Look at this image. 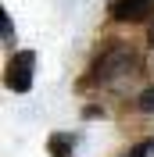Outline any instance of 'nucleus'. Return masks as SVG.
Listing matches in <instances>:
<instances>
[{"label":"nucleus","mask_w":154,"mask_h":157,"mask_svg":"<svg viewBox=\"0 0 154 157\" xmlns=\"http://www.w3.org/2000/svg\"><path fill=\"white\" fill-rule=\"evenodd\" d=\"M32 71H36V54L32 50H18L7 64V86L14 93H29L32 89Z\"/></svg>","instance_id":"obj_1"},{"label":"nucleus","mask_w":154,"mask_h":157,"mask_svg":"<svg viewBox=\"0 0 154 157\" xmlns=\"http://www.w3.org/2000/svg\"><path fill=\"white\" fill-rule=\"evenodd\" d=\"M154 154V143H140L136 150H129V154H122V157H151Z\"/></svg>","instance_id":"obj_6"},{"label":"nucleus","mask_w":154,"mask_h":157,"mask_svg":"<svg viewBox=\"0 0 154 157\" xmlns=\"http://www.w3.org/2000/svg\"><path fill=\"white\" fill-rule=\"evenodd\" d=\"M0 29H4V39L14 36V25H11V14H7V11H0Z\"/></svg>","instance_id":"obj_7"},{"label":"nucleus","mask_w":154,"mask_h":157,"mask_svg":"<svg viewBox=\"0 0 154 157\" xmlns=\"http://www.w3.org/2000/svg\"><path fill=\"white\" fill-rule=\"evenodd\" d=\"M72 143H75L72 136L54 132V136H50V154H54V157H72Z\"/></svg>","instance_id":"obj_4"},{"label":"nucleus","mask_w":154,"mask_h":157,"mask_svg":"<svg viewBox=\"0 0 154 157\" xmlns=\"http://www.w3.org/2000/svg\"><path fill=\"white\" fill-rule=\"evenodd\" d=\"M151 11H154V0H115L111 4V14L118 21H144L151 18Z\"/></svg>","instance_id":"obj_3"},{"label":"nucleus","mask_w":154,"mask_h":157,"mask_svg":"<svg viewBox=\"0 0 154 157\" xmlns=\"http://www.w3.org/2000/svg\"><path fill=\"white\" fill-rule=\"evenodd\" d=\"M136 68V54L133 50H125V47H111L100 57V64H97V75L100 78H118L125 75V71H133Z\"/></svg>","instance_id":"obj_2"},{"label":"nucleus","mask_w":154,"mask_h":157,"mask_svg":"<svg viewBox=\"0 0 154 157\" xmlns=\"http://www.w3.org/2000/svg\"><path fill=\"white\" fill-rule=\"evenodd\" d=\"M140 111H147V114H154V86L140 93Z\"/></svg>","instance_id":"obj_5"},{"label":"nucleus","mask_w":154,"mask_h":157,"mask_svg":"<svg viewBox=\"0 0 154 157\" xmlns=\"http://www.w3.org/2000/svg\"><path fill=\"white\" fill-rule=\"evenodd\" d=\"M151 47H154V32H151Z\"/></svg>","instance_id":"obj_8"}]
</instances>
